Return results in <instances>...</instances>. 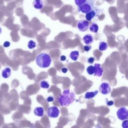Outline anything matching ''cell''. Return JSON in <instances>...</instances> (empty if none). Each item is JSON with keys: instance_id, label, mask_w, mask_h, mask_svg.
Listing matches in <instances>:
<instances>
[{"instance_id": "obj_5", "label": "cell", "mask_w": 128, "mask_h": 128, "mask_svg": "<svg viewBox=\"0 0 128 128\" xmlns=\"http://www.w3.org/2000/svg\"><path fill=\"white\" fill-rule=\"evenodd\" d=\"M92 4L88 1H87L86 3L82 4V6H78V11L82 12V13H84V14H86L89 12L91 11L92 10Z\"/></svg>"}, {"instance_id": "obj_13", "label": "cell", "mask_w": 128, "mask_h": 128, "mask_svg": "<svg viewBox=\"0 0 128 128\" xmlns=\"http://www.w3.org/2000/svg\"><path fill=\"white\" fill-rule=\"evenodd\" d=\"M96 13L94 10H92L91 11L86 13L85 16L86 20L88 22L90 21L92 18H94V17L96 16Z\"/></svg>"}, {"instance_id": "obj_28", "label": "cell", "mask_w": 128, "mask_h": 128, "mask_svg": "<svg viewBox=\"0 0 128 128\" xmlns=\"http://www.w3.org/2000/svg\"><path fill=\"white\" fill-rule=\"evenodd\" d=\"M60 60L61 61H64L66 60V57L65 56H60Z\"/></svg>"}, {"instance_id": "obj_9", "label": "cell", "mask_w": 128, "mask_h": 128, "mask_svg": "<svg viewBox=\"0 0 128 128\" xmlns=\"http://www.w3.org/2000/svg\"><path fill=\"white\" fill-rule=\"evenodd\" d=\"M94 36L90 34H86L84 35L82 38V40L84 43L88 45H90V44H92L94 42Z\"/></svg>"}, {"instance_id": "obj_11", "label": "cell", "mask_w": 128, "mask_h": 128, "mask_svg": "<svg viewBox=\"0 0 128 128\" xmlns=\"http://www.w3.org/2000/svg\"><path fill=\"white\" fill-rule=\"evenodd\" d=\"M34 112L36 116H38L42 117L44 114V109L42 107H40V106L36 107L34 108Z\"/></svg>"}, {"instance_id": "obj_2", "label": "cell", "mask_w": 128, "mask_h": 128, "mask_svg": "<svg viewBox=\"0 0 128 128\" xmlns=\"http://www.w3.org/2000/svg\"><path fill=\"white\" fill-rule=\"evenodd\" d=\"M36 62L37 66L40 68H47L49 67L51 64L52 58L48 54L42 52L36 56Z\"/></svg>"}, {"instance_id": "obj_30", "label": "cell", "mask_w": 128, "mask_h": 128, "mask_svg": "<svg viewBox=\"0 0 128 128\" xmlns=\"http://www.w3.org/2000/svg\"><path fill=\"white\" fill-rule=\"evenodd\" d=\"M2 28H1L0 27V34L2 33Z\"/></svg>"}, {"instance_id": "obj_18", "label": "cell", "mask_w": 128, "mask_h": 128, "mask_svg": "<svg viewBox=\"0 0 128 128\" xmlns=\"http://www.w3.org/2000/svg\"><path fill=\"white\" fill-rule=\"evenodd\" d=\"M86 72L89 75L94 74L95 72L94 66L92 65H90V66H88L86 68Z\"/></svg>"}, {"instance_id": "obj_4", "label": "cell", "mask_w": 128, "mask_h": 128, "mask_svg": "<svg viewBox=\"0 0 128 128\" xmlns=\"http://www.w3.org/2000/svg\"><path fill=\"white\" fill-rule=\"evenodd\" d=\"M48 116L52 118H56L60 114L59 109L56 106L49 107L47 110Z\"/></svg>"}, {"instance_id": "obj_25", "label": "cell", "mask_w": 128, "mask_h": 128, "mask_svg": "<svg viewBox=\"0 0 128 128\" xmlns=\"http://www.w3.org/2000/svg\"><path fill=\"white\" fill-rule=\"evenodd\" d=\"M10 43L8 41H6L5 42H4V43L3 44V46L4 48H8L10 46Z\"/></svg>"}, {"instance_id": "obj_29", "label": "cell", "mask_w": 128, "mask_h": 128, "mask_svg": "<svg viewBox=\"0 0 128 128\" xmlns=\"http://www.w3.org/2000/svg\"><path fill=\"white\" fill-rule=\"evenodd\" d=\"M113 104H114V102L112 101H109L107 102V104L108 106H112Z\"/></svg>"}, {"instance_id": "obj_19", "label": "cell", "mask_w": 128, "mask_h": 128, "mask_svg": "<svg viewBox=\"0 0 128 128\" xmlns=\"http://www.w3.org/2000/svg\"><path fill=\"white\" fill-rule=\"evenodd\" d=\"M40 86L42 88H48L50 87V84L47 81L42 80L40 82Z\"/></svg>"}, {"instance_id": "obj_7", "label": "cell", "mask_w": 128, "mask_h": 128, "mask_svg": "<svg viewBox=\"0 0 128 128\" xmlns=\"http://www.w3.org/2000/svg\"><path fill=\"white\" fill-rule=\"evenodd\" d=\"M100 92L103 94H107L111 92L110 86L108 82H102L99 86Z\"/></svg>"}, {"instance_id": "obj_27", "label": "cell", "mask_w": 128, "mask_h": 128, "mask_svg": "<svg viewBox=\"0 0 128 128\" xmlns=\"http://www.w3.org/2000/svg\"><path fill=\"white\" fill-rule=\"evenodd\" d=\"M62 72H63V73H66L67 72H68V68H62Z\"/></svg>"}, {"instance_id": "obj_6", "label": "cell", "mask_w": 128, "mask_h": 128, "mask_svg": "<svg viewBox=\"0 0 128 128\" xmlns=\"http://www.w3.org/2000/svg\"><path fill=\"white\" fill-rule=\"evenodd\" d=\"M89 22L86 20H80L77 24V28L80 32H84L88 30L89 28Z\"/></svg>"}, {"instance_id": "obj_26", "label": "cell", "mask_w": 128, "mask_h": 128, "mask_svg": "<svg viewBox=\"0 0 128 128\" xmlns=\"http://www.w3.org/2000/svg\"><path fill=\"white\" fill-rule=\"evenodd\" d=\"M46 100H47V102H52V101L54 100V98H53L52 96H48V97L47 98Z\"/></svg>"}, {"instance_id": "obj_22", "label": "cell", "mask_w": 128, "mask_h": 128, "mask_svg": "<svg viewBox=\"0 0 128 128\" xmlns=\"http://www.w3.org/2000/svg\"><path fill=\"white\" fill-rule=\"evenodd\" d=\"M122 128H128V120H124L122 123Z\"/></svg>"}, {"instance_id": "obj_23", "label": "cell", "mask_w": 128, "mask_h": 128, "mask_svg": "<svg viewBox=\"0 0 128 128\" xmlns=\"http://www.w3.org/2000/svg\"><path fill=\"white\" fill-rule=\"evenodd\" d=\"M91 48H92V46L90 45L86 44L84 46V49L86 52L90 51L91 50Z\"/></svg>"}, {"instance_id": "obj_20", "label": "cell", "mask_w": 128, "mask_h": 128, "mask_svg": "<svg viewBox=\"0 0 128 128\" xmlns=\"http://www.w3.org/2000/svg\"><path fill=\"white\" fill-rule=\"evenodd\" d=\"M36 43L32 40H30L28 44V47L29 49H33L36 47Z\"/></svg>"}, {"instance_id": "obj_16", "label": "cell", "mask_w": 128, "mask_h": 128, "mask_svg": "<svg viewBox=\"0 0 128 128\" xmlns=\"http://www.w3.org/2000/svg\"><path fill=\"white\" fill-rule=\"evenodd\" d=\"M98 94V90H96L94 92H86L84 95V98L86 99H90L94 98Z\"/></svg>"}, {"instance_id": "obj_21", "label": "cell", "mask_w": 128, "mask_h": 128, "mask_svg": "<svg viewBox=\"0 0 128 128\" xmlns=\"http://www.w3.org/2000/svg\"><path fill=\"white\" fill-rule=\"evenodd\" d=\"M88 0H74V2L76 6H80L86 3Z\"/></svg>"}, {"instance_id": "obj_3", "label": "cell", "mask_w": 128, "mask_h": 128, "mask_svg": "<svg viewBox=\"0 0 128 128\" xmlns=\"http://www.w3.org/2000/svg\"><path fill=\"white\" fill-rule=\"evenodd\" d=\"M116 114L120 120H126L128 118V110L126 107H121L118 110Z\"/></svg>"}, {"instance_id": "obj_12", "label": "cell", "mask_w": 128, "mask_h": 128, "mask_svg": "<svg viewBox=\"0 0 128 128\" xmlns=\"http://www.w3.org/2000/svg\"><path fill=\"white\" fill-rule=\"evenodd\" d=\"M11 75V69L10 68H4L2 72V76L4 78H7Z\"/></svg>"}, {"instance_id": "obj_15", "label": "cell", "mask_w": 128, "mask_h": 128, "mask_svg": "<svg viewBox=\"0 0 128 128\" xmlns=\"http://www.w3.org/2000/svg\"><path fill=\"white\" fill-rule=\"evenodd\" d=\"M89 30L92 32L97 33L98 30V26L97 24L92 22L89 26Z\"/></svg>"}, {"instance_id": "obj_8", "label": "cell", "mask_w": 128, "mask_h": 128, "mask_svg": "<svg viewBox=\"0 0 128 128\" xmlns=\"http://www.w3.org/2000/svg\"><path fill=\"white\" fill-rule=\"evenodd\" d=\"M95 68V72L94 76L98 77H100L102 76L103 74V69L101 66V64L98 63H96L94 65Z\"/></svg>"}, {"instance_id": "obj_10", "label": "cell", "mask_w": 128, "mask_h": 128, "mask_svg": "<svg viewBox=\"0 0 128 128\" xmlns=\"http://www.w3.org/2000/svg\"><path fill=\"white\" fill-rule=\"evenodd\" d=\"M32 4L35 8L38 10H40L44 7V2L42 0H34Z\"/></svg>"}, {"instance_id": "obj_17", "label": "cell", "mask_w": 128, "mask_h": 128, "mask_svg": "<svg viewBox=\"0 0 128 128\" xmlns=\"http://www.w3.org/2000/svg\"><path fill=\"white\" fill-rule=\"evenodd\" d=\"M108 48V44L104 41H101L98 44V50L101 51L103 52L106 50Z\"/></svg>"}, {"instance_id": "obj_24", "label": "cell", "mask_w": 128, "mask_h": 128, "mask_svg": "<svg viewBox=\"0 0 128 128\" xmlns=\"http://www.w3.org/2000/svg\"><path fill=\"white\" fill-rule=\"evenodd\" d=\"M88 64H92V63H94V57H90L88 59Z\"/></svg>"}, {"instance_id": "obj_14", "label": "cell", "mask_w": 128, "mask_h": 128, "mask_svg": "<svg viewBox=\"0 0 128 128\" xmlns=\"http://www.w3.org/2000/svg\"><path fill=\"white\" fill-rule=\"evenodd\" d=\"M80 56L79 52L78 50H74L70 52V58L73 60L76 61L78 60Z\"/></svg>"}, {"instance_id": "obj_1", "label": "cell", "mask_w": 128, "mask_h": 128, "mask_svg": "<svg viewBox=\"0 0 128 128\" xmlns=\"http://www.w3.org/2000/svg\"><path fill=\"white\" fill-rule=\"evenodd\" d=\"M74 100L75 94L73 92H70L69 89L64 90L58 98L61 106H68L72 104Z\"/></svg>"}]
</instances>
